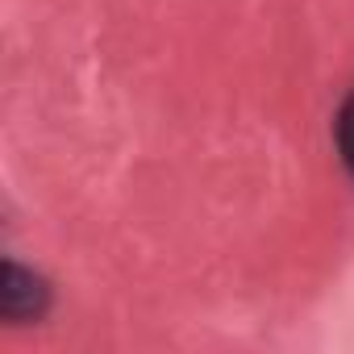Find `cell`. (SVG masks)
<instances>
[{
  "label": "cell",
  "mask_w": 354,
  "mask_h": 354,
  "mask_svg": "<svg viewBox=\"0 0 354 354\" xmlns=\"http://www.w3.org/2000/svg\"><path fill=\"white\" fill-rule=\"evenodd\" d=\"M333 146H337V158H342L346 175L354 180V88H350L346 100L337 104V117H333Z\"/></svg>",
  "instance_id": "obj_2"
},
{
  "label": "cell",
  "mask_w": 354,
  "mask_h": 354,
  "mask_svg": "<svg viewBox=\"0 0 354 354\" xmlns=\"http://www.w3.org/2000/svg\"><path fill=\"white\" fill-rule=\"evenodd\" d=\"M46 308H50V283L34 267L5 259V267H0V317L9 325H30L42 321Z\"/></svg>",
  "instance_id": "obj_1"
}]
</instances>
